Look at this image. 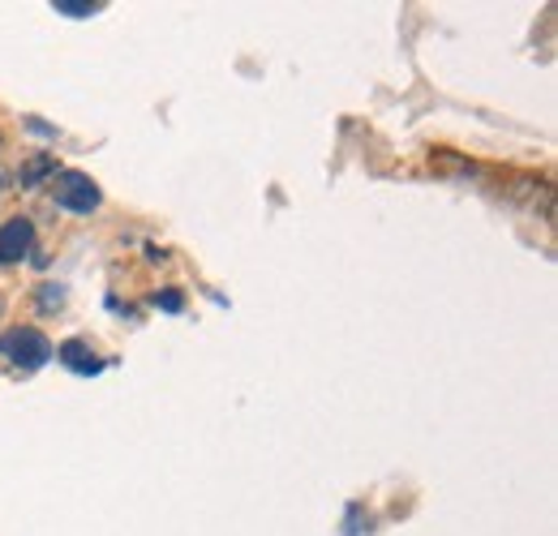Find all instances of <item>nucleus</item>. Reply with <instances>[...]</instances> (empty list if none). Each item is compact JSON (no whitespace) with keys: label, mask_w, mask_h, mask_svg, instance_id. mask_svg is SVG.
I'll list each match as a JSON object with an SVG mask.
<instances>
[{"label":"nucleus","mask_w":558,"mask_h":536,"mask_svg":"<svg viewBox=\"0 0 558 536\" xmlns=\"http://www.w3.org/2000/svg\"><path fill=\"white\" fill-rule=\"evenodd\" d=\"M57 361H61L65 369H73V374H82V378H90V374L104 369V361H99L82 339H65V343L57 348Z\"/></svg>","instance_id":"nucleus-4"},{"label":"nucleus","mask_w":558,"mask_h":536,"mask_svg":"<svg viewBox=\"0 0 558 536\" xmlns=\"http://www.w3.org/2000/svg\"><path fill=\"white\" fill-rule=\"evenodd\" d=\"M52 343L44 331H35V327H13V331H4L0 336V356H9L13 365H22V369H39V365H48L52 361Z\"/></svg>","instance_id":"nucleus-1"},{"label":"nucleus","mask_w":558,"mask_h":536,"mask_svg":"<svg viewBox=\"0 0 558 536\" xmlns=\"http://www.w3.org/2000/svg\"><path fill=\"white\" fill-rule=\"evenodd\" d=\"M52 198L61 210H73V215H90L99 206V185L82 172H61L57 185H52Z\"/></svg>","instance_id":"nucleus-2"},{"label":"nucleus","mask_w":558,"mask_h":536,"mask_svg":"<svg viewBox=\"0 0 558 536\" xmlns=\"http://www.w3.org/2000/svg\"><path fill=\"white\" fill-rule=\"evenodd\" d=\"M44 176H57V159H52V155H31V159L17 168V185H22V190H35Z\"/></svg>","instance_id":"nucleus-5"},{"label":"nucleus","mask_w":558,"mask_h":536,"mask_svg":"<svg viewBox=\"0 0 558 536\" xmlns=\"http://www.w3.org/2000/svg\"><path fill=\"white\" fill-rule=\"evenodd\" d=\"M65 301V288H57V283H44V292H39V305L44 309H52V305H61Z\"/></svg>","instance_id":"nucleus-7"},{"label":"nucleus","mask_w":558,"mask_h":536,"mask_svg":"<svg viewBox=\"0 0 558 536\" xmlns=\"http://www.w3.org/2000/svg\"><path fill=\"white\" fill-rule=\"evenodd\" d=\"M52 9H61V13H70V17H90V13H99L104 4H95V0H90V4H86V0H57Z\"/></svg>","instance_id":"nucleus-6"},{"label":"nucleus","mask_w":558,"mask_h":536,"mask_svg":"<svg viewBox=\"0 0 558 536\" xmlns=\"http://www.w3.org/2000/svg\"><path fill=\"white\" fill-rule=\"evenodd\" d=\"M31 249H35V223H31L26 215H17V219L0 223V267L22 263Z\"/></svg>","instance_id":"nucleus-3"},{"label":"nucleus","mask_w":558,"mask_h":536,"mask_svg":"<svg viewBox=\"0 0 558 536\" xmlns=\"http://www.w3.org/2000/svg\"><path fill=\"white\" fill-rule=\"evenodd\" d=\"M159 305H163L168 314H177V309H181L185 301H181V292H163V296H159Z\"/></svg>","instance_id":"nucleus-8"}]
</instances>
